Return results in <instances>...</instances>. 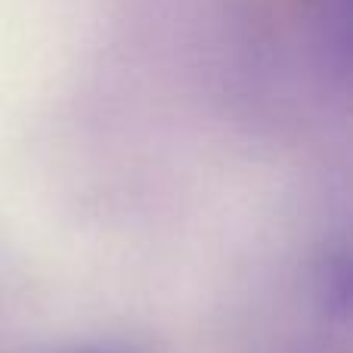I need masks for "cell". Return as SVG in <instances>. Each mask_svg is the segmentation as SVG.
<instances>
[{
    "label": "cell",
    "mask_w": 353,
    "mask_h": 353,
    "mask_svg": "<svg viewBox=\"0 0 353 353\" xmlns=\"http://www.w3.org/2000/svg\"><path fill=\"white\" fill-rule=\"evenodd\" d=\"M72 353H130V350H121V347H81V350H72Z\"/></svg>",
    "instance_id": "1"
}]
</instances>
